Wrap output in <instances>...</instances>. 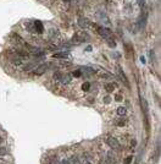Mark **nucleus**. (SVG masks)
<instances>
[{"instance_id": "6e6552de", "label": "nucleus", "mask_w": 161, "mask_h": 164, "mask_svg": "<svg viewBox=\"0 0 161 164\" xmlns=\"http://www.w3.org/2000/svg\"><path fill=\"white\" fill-rule=\"evenodd\" d=\"M115 87H116V85H115V83H112V82L105 83V89H106V92H114V91H115Z\"/></svg>"}, {"instance_id": "f3484780", "label": "nucleus", "mask_w": 161, "mask_h": 164, "mask_svg": "<svg viewBox=\"0 0 161 164\" xmlns=\"http://www.w3.org/2000/svg\"><path fill=\"white\" fill-rule=\"evenodd\" d=\"M115 99L117 100V102H121V100H122V96H121V94H115Z\"/></svg>"}, {"instance_id": "2eb2a0df", "label": "nucleus", "mask_w": 161, "mask_h": 164, "mask_svg": "<svg viewBox=\"0 0 161 164\" xmlns=\"http://www.w3.org/2000/svg\"><path fill=\"white\" fill-rule=\"evenodd\" d=\"M89 87H90V85H89V82H84L83 86H82V88H83V91H88L89 89Z\"/></svg>"}, {"instance_id": "a211bd4d", "label": "nucleus", "mask_w": 161, "mask_h": 164, "mask_svg": "<svg viewBox=\"0 0 161 164\" xmlns=\"http://www.w3.org/2000/svg\"><path fill=\"white\" fill-rule=\"evenodd\" d=\"M80 75H82V74H80L79 70H76V71H73V76H76V77H79Z\"/></svg>"}, {"instance_id": "aec40b11", "label": "nucleus", "mask_w": 161, "mask_h": 164, "mask_svg": "<svg viewBox=\"0 0 161 164\" xmlns=\"http://www.w3.org/2000/svg\"><path fill=\"white\" fill-rule=\"evenodd\" d=\"M132 158H133V157H132V156H131V157H128V158H127V159H126V162H125V164H130V163H131V161H132Z\"/></svg>"}, {"instance_id": "6ab92c4d", "label": "nucleus", "mask_w": 161, "mask_h": 164, "mask_svg": "<svg viewBox=\"0 0 161 164\" xmlns=\"http://www.w3.org/2000/svg\"><path fill=\"white\" fill-rule=\"evenodd\" d=\"M138 1H139L140 7H144V6H145V0H138Z\"/></svg>"}, {"instance_id": "7ed1b4c3", "label": "nucleus", "mask_w": 161, "mask_h": 164, "mask_svg": "<svg viewBox=\"0 0 161 164\" xmlns=\"http://www.w3.org/2000/svg\"><path fill=\"white\" fill-rule=\"evenodd\" d=\"M46 69H48V64H42V65H39V66H37V68L33 70V72H34V75L40 76V75H43L44 72H46Z\"/></svg>"}, {"instance_id": "4be33fe9", "label": "nucleus", "mask_w": 161, "mask_h": 164, "mask_svg": "<svg viewBox=\"0 0 161 164\" xmlns=\"http://www.w3.org/2000/svg\"><path fill=\"white\" fill-rule=\"evenodd\" d=\"M3 143V137H0V145Z\"/></svg>"}, {"instance_id": "ddd939ff", "label": "nucleus", "mask_w": 161, "mask_h": 164, "mask_svg": "<svg viewBox=\"0 0 161 164\" xmlns=\"http://www.w3.org/2000/svg\"><path fill=\"white\" fill-rule=\"evenodd\" d=\"M35 29H37V33H39V34H40V33L43 32V26L40 25V22H35Z\"/></svg>"}, {"instance_id": "4468645a", "label": "nucleus", "mask_w": 161, "mask_h": 164, "mask_svg": "<svg viewBox=\"0 0 161 164\" xmlns=\"http://www.w3.org/2000/svg\"><path fill=\"white\" fill-rule=\"evenodd\" d=\"M116 125H117V126H125V125H126V120L120 119V120H117V121H116Z\"/></svg>"}, {"instance_id": "f257e3e1", "label": "nucleus", "mask_w": 161, "mask_h": 164, "mask_svg": "<svg viewBox=\"0 0 161 164\" xmlns=\"http://www.w3.org/2000/svg\"><path fill=\"white\" fill-rule=\"evenodd\" d=\"M10 63L14 65V66H22V65H23V60L14 53L10 55Z\"/></svg>"}, {"instance_id": "423d86ee", "label": "nucleus", "mask_w": 161, "mask_h": 164, "mask_svg": "<svg viewBox=\"0 0 161 164\" xmlns=\"http://www.w3.org/2000/svg\"><path fill=\"white\" fill-rule=\"evenodd\" d=\"M78 25H79L80 27H83V28H85V27H88V26L90 25V22H89V20H88V18L79 17V18H78Z\"/></svg>"}, {"instance_id": "9d476101", "label": "nucleus", "mask_w": 161, "mask_h": 164, "mask_svg": "<svg viewBox=\"0 0 161 164\" xmlns=\"http://www.w3.org/2000/svg\"><path fill=\"white\" fill-rule=\"evenodd\" d=\"M126 113H127V109L125 107H119L117 108V114L119 115L122 116V115H126Z\"/></svg>"}, {"instance_id": "9b49d317", "label": "nucleus", "mask_w": 161, "mask_h": 164, "mask_svg": "<svg viewBox=\"0 0 161 164\" xmlns=\"http://www.w3.org/2000/svg\"><path fill=\"white\" fill-rule=\"evenodd\" d=\"M105 39H106V42H108L109 47H111V48H115V47H116V43H115V40L112 39V38L108 37V38H105Z\"/></svg>"}, {"instance_id": "f8f14e48", "label": "nucleus", "mask_w": 161, "mask_h": 164, "mask_svg": "<svg viewBox=\"0 0 161 164\" xmlns=\"http://www.w3.org/2000/svg\"><path fill=\"white\" fill-rule=\"evenodd\" d=\"M53 57L54 58H59V59H66L68 55H67L66 53H56V54H54Z\"/></svg>"}, {"instance_id": "f03ea898", "label": "nucleus", "mask_w": 161, "mask_h": 164, "mask_svg": "<svg viewBox=\"0 0 161 164\" xmlns=\"http://www.w3.org/2000/svg\"><path fill=\"white\" fill-rule=\"evenodd\" d=\"M106 143H108L109 146L111 147L112 150H119V148H120V143H119V141H117L115 137L109 136L108 139H106Z\"/></svg>"}, {"instance_id": "0eeeda50", "label": "nucleus", "mask_w": 161, "mask_h": 164, "mask_svg": "<svg viewBox=\"0 0 161 164\" xmlns=\"http://www.w3.org/2000/svg\"><path fill=\"white\" fill-rule=\"evenodd\" d=\"M37 68V63L35 61H31V63H28L27 65H25L23 66V71H31V70H34V69Z\"/></svg>"}, {"instance_id": "1a4fd4ad", "label": "nucleus", "mask_w": 161, "mask_h": 164, "mask_svg": "<svg viewBox=\"0 0 161 164\" xmlns=\"http://www.w3.org/2000/svg\"><path fill=\"white\" fill-rule=\"evenodd\" d=\"M61 77H62V74L60 71H55L54 72V75H53V79H54V81H56V82H59L60 80H61Z\"/></svg>"}, {"instance_id": "39448f33", "label": "nucleus", "mask_w": 161, "mask_h": 164, "mask_svg": "<svg viewBox=\"0 0 161 164\" xmlns=\"http://www.w3.org/2000/svg\"><path fill=\"white\" fill-rule=\"evenodd\" d=\"M71 81H72V77H71V75L66 74V75H62V77H61V80H60L59 82H61L62 85H70Z\"/></svg>"}, {"instance_id": "20e7f679", "label": "nucleus", "mask_w": 161, "mask_h": 164, "mask_svg": "<svg viewBox=\"0 0 161 164\" xmlns=\"http://www.w3.org/2000/svg\"><path fill=\"white\" fill-rule=\"evenodd\" d=\"M96 32H98L100 36L104 37V38H108V37H110V34H111L109 29H105L104 27H98V26H96Z\"/></svg>"}, {"instance_id": "dca6fc26", "label": "nucleus", "mask_w": 161, "mask_h": 164, "mask_svg": "<svg viewBox=\"0 0 161 164\" xmlns=\"http://www.w3.org/2000/svg\"><path fill=\"white\" fill-rule=\"evenodd\" d=\"M6 153H7V148H5V147H1V148H0V156H5Z\"/></svg>"}, {"instance_id": "412c9836", "label": "nucleus", "mask_w": 161, "mask_h": 164, "mask_svg": "<svg viewBox=\"0 0 161 164\" xmlns=\"http://www.w3.org/2000/svg\"><path fill=\"white\" fill-rule=\"evenodd\" d=\"M62 1H63V3H67V4L71 3V0H62Z\"/></svg>"}]
</instances>
